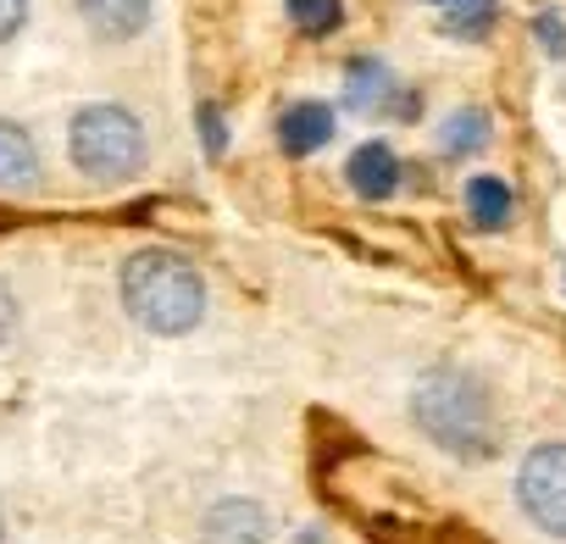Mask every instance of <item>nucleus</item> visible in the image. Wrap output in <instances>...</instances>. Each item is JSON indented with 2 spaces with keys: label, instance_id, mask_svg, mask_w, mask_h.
Masks as SVG:
<instances>
[{
  "label": "nucleus",
  "instance_id": "1",
  "mask_svg": "<svg viewBox=\"0 0 566 544\" xmlns=\"http://www.w3.org/2000/svg\"><path fill=\"white\" fill-rule=\"evenodd\" d=\"M123 306L150 334H189L206 317V284L200 272L172 250H139L123 261Z\"/></svg>",
  "mask_w": 566,
  "mask_h": 544
},
{
  "label": "nucleus",
  "instance_id": "2",
  "mask_svg": "<svg viewBox=\"0 0 566 544\" xmlns=\"http://www.w3.org/2000/svg\"><path fill=\"white\" fill-rule=\"evenodd\" d=\"M411 417L422 422V433L433 444H444L450 456L461 461H483L494 456V411H489V395L478 378L455 373V367H439L417 384L411 395Z\"/></svg>",
  "mask_w": 566,
  "mask_h": 544
},
{
  "label": "nucleus",
  "instance_id": "3",
  "mask_svg": "<svg viewBox=\"0 0 566 544\" xmlns=\"http://www.w3.org/2000/svg\"><path fill=\"white\" fill-rule=\"evenodd\" d=\"M67 145H73V167L95 184H128L150 156L145 123L128 106H84L67 128Z\"/></svg>",
  "mask_w": 566,
  "mask_h": 544
},
{
  "label": "nucleus",
  "instance_id": "4",
  "mask_svg": "<svg viewBox=\"0 0 566 544\" xmlns=\"http://www.w3.org/2000/svg\"><path fill=\"white\" fill-rule=\"evenodd\" d=\"M516 500H522V511H527L544 533L566 538V444H538V450L522 461V472H516Z\"/></svg>",
  "mask_w": 566,
  "mask_h": 544
},
{
  "label": "nucleus",
  "instance_id": "5",
  "mask_svg": "<svg viewBox=\"0 0 566 544\" xmlns=\"http://www.w3.org/2000/svg\"><path fill=\"white\" fill-rule=\"evenodd\" d=\"M266 533H272V522L255 500H222V505H211L200 544H266Z\"/></svg>",
  "mask_w": 566,
  "mask_h": 544
},
{
  "label": "nucleus",
  "instance_id": "6",
  "mask_svg": "<svg viewBox=\"0 0 566 544\" xmlns=\"http://www.w3.org/2000/svg\"><path fill=\"white\" fill-rule=\"evenodd\" d=\"M328 139H334V112L317 106V101L290 106V112H283V123H277V145L290 150V156H312V150H323Z\"/></svg>",
  "mask_w": 566,
  "mask_h": 544
},
{
  "label": "nucleus",
  "instance_id": "7",
  "mask_svg": "<svg viewBox=\"0 0 566 544\" xmlns=\"http://www.w3.org/2000/svg\"><path fill=\"white\" fill-rule=\"evenodd\" d=\"M78 12L101 40H134L150 23V0H78Z\"/></svg>",
  "mask_w": 566,
  "mask_h": 544
},
{
  "label": "nucleus",
  "instance_id": "8",
  "mask_svg": "<svg viewBox=\"0 0 566 544\" xmlns=\"http://www.w3.org/2000/svg\"><path fill=\"white\" fill-rule=\"evenodd\" d=\"M345 172H350V189H356L361 200H389L395 184H400V161H395L389 145H361Z\"/></svg>",
  "mask_w": 566,
  "mask_h": 544
},
{
  "label": "nucleus",
  "instance_id": "9",
  "mask_svg": "<svg viewBox=\"0 0 566 544\" xmlns=\"http://www.w3.org/2000/svg\"><path fill=\"white\" fill-rule=\"evenodd\" d=\"M34 172H40L34 139L18 123H0V189H29Z\"/></svg>",
  "mask_w": 566,
  "mask_h": 544
},
{
  "label": "nucleus",
  "instance_id": "10",
  "mask_svg": "<svg viewBox=\"0 0 566 544\" xmlns=\"http://www.w3.org/2000/svg\"><path fill=\"white\" fill-rule=\"evenodd\" d=\"M467 211L478 228H505L511 222V189L500 178H472L467 184Z\"/></svg>",
  "mask_w": 566,
  "mask_h": 544
},
{
  "label": "nucleus",
  "instance_id": "11",
  "mask_svg": "<svg viewBox=\"0 0 566 544\" xmlns=\"http://www.w3.org/2000/svg\"><path fill=\"white\" fill-rule=\"evenodd\" d=\"M483 139H489L483 112H455V117L439 128V145H444L450 156H472V150H483Z\"/></svg>",
  "mask_w": 566,
  "mask_h": 544
},
{
  "label": "nucleus",
  "instance_id": "12",
  "mask_svg": "<svg viewBox=\"0 0 566 544\" xmlns=\"http://www.w3.org/2000/svg\"><path fill=\"white\" fill-rule=\"evenodd\" d=\"M489 23H494V0H450L444 29H450L455 40H483Z\"/></svg>",
  "mask_w": 566,
  "mask_h": 544
},
{
  "label": "nucleus",
  "instance_id": "13",
  "mask_svg": "<svg viewBox=\"0 0 566 544\" xmlns=\"http://www.w3.org/2000/svg\"><path fill=\"white\" fill-rule=\"evenodd\" d=\"M389 90V79H384V67L378 62H350V73H345V101L361 112V106H373L378 95Z\"/></svg>",
  "mask_w": 566,
  "mask_h": 544
},
{
  "label": "nucleus",
  "instance_id": "14",
  "mask_svg": "<svg viewBox=\"0 0 566 544\" xmlns=\"http://www.w3.org/2000/svg\"><path fill=\"white\" fill-rule=\"evenodd\" d=\"M290 18L306 29V34H334L339 29V0H290Z\"/></svg>",
  "mask_w": 566,
  "mask_h": 544
},
{
  "label": "nucleus",
  "instance_id": "15",
  "mask_svg": "<svg viewBox=\"0 0 566 544\" xmlns=\"http://www.w3.org/2000/svg\"><path fill=\"white\" fill-rule=\"evenodd\" d=\"M23 23H29V0H0V45L18 40Z\"/></svg>",
  "mask_w": 566,
  "mask_h": 544
},
{
  "label": "nucleus",
  "instance_id": "16",
  "mask_svg": "<svg viewBox=\"0 0 566 544\" xmlns=\"http://www.w3.org/2000/svg\"><path fill=\"white\" fill-rule=\"evenodd\" d=\"M18 334V301H12V290L0 284V345H7Z\"/></svg>",
  "mask_w": 566,
  "mask_h": 544
},
{
  "label": "nucleus",
  "instance_id": "17",
  "mask_svg": "<svg viewBox=\"0 0 566 544\" xmlns=\"http://www.w3.org/2000/svg\"><path fill=\"white\" fill-rule=\"evenodd\" d=\"M538 40H544V45H549L555 56H566V34H560V18H549V12H544V18H538Z\"/></svg>",
  "mask_w": 566,
  "mask_h": 544
},
{
  "label": "nucleus",
  "instance_id": "18",
  "mask_svg": "<svg viewBox=\"0 0 566 544\" xmlns=\"http://www.w3.org/2000/svg\"><path fill=\"white\" fill-rule=\"evenodd\" d=\"M206 145H211V150H217V145H222V123H217V117H211V106H206Z\"/></svg>",
  "mask_w": 566,
  "mask_h": 544
},
{
  "label": "nucleus",
  "instance_id": "19",
  "mask_svg": "<svg viewBox=\"0 0 566 544\" xmlns=\"http://www.w3.org/2000/svg\"><path fill=\"white\" fill-rule=\"evenodd\" d=\"M433 7H450V0H433Z\"/></svg>",
  "mask_w": 566,
  "mask_h": 544
}]
</instances>
